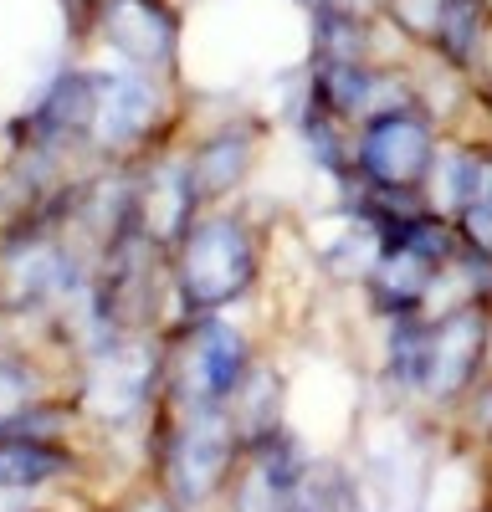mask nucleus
Returning a JSON list of instances; mask_svg holds the SVG:
<instances>
[{"mask_svg": "<svg viewBox=\"0 0 492 512\" xmlns=\"http://www.w3.org/2000/svg\"><path fill=\"white\" fill-rule=\"evenodd\" d=\"M436 159H441L436 123L421 103L364 118L354 134V154H349L354 175L369 190H426Z\"/></svg>", "mask_w": 492, "mask_h": 512, "instance_id": "1", "label": "nucleus"}, {"mask_svg": "<svg viewBox=\"0 0 492 512\" xmlns=\"http://www.w3.org/2000/svg\"><path fill=\"white\" fill-rule=\"evenodd\" d=\"M175 282L190 308H221L257 282V236L241 216H205L190 226Z\"/></svg>", "mask_w": 492, "mask_h": 512, "instance_id": "2", "label": "nucleus"}, {"mask_svg": "<svg viewBox=\"0 0 492 512\" xmlns=\"http://www.w3.org/2000/svg\"><path fill=\"white\" fill-rule=\"evenodd\" d=\"M492 354L487 303H457L431 318V359H426V400L457 405L477 390V369Z\"/></svg>", "mask_w": 492, "mask_h": 512, "instance_id": "3", "label": "nucleus"}, {"mask_svg": "<svg viewBox=\"0 0 492 512\" xmlns=\"http://www.w3.org/2000/svg\"><path fill=\"white\" fill-rule=\"evenodd\" d=\"M252 374V344L236 323H200L185 344V359H180V384H185V400L190 410L195 405H226L236 400L241 379Z\"/></svg>", "mask_w": 492, "mask_h": 512, "instance_id": "4", "label": "nucleus"}, {"mask_svg": "<svg viewBox=\"0 0 492 512\" xmlns=\"http://www.w3.org/2000/svg\"><path fill=\"white\" fill-rule=\"evenodd\" d=\"M436 277H441V267H431L421 251H410V246H400V241H385L380 262L369 267L364 287H369V297H375V313H385V318H410V313L426 308Z\"/></svg>", "mask_w": 492, "mask_h": 512, "instance_id": "5", "label": "nucleus"}, {"mask_svg": "<svg viewBox=\"0 0 492 512\" xmlns=\"http://www.w3.org/2000/svg\"><path fill=\"white\" fill-rule=\"evenodd\" d=\"M487 185H492V159L482 149H441V159L431 169V185H426V200L441 216L457 221Z\"/></svg>", "mask_w": 492, "mask_h": 512, "instance_id": "6", "label": "nucleus"}, {"mask_svg": "<svg viewBox=\"0 0 492 512\" xmlns=\"http://www.w3.org/2000/svg\"><path fill=\"white\" fill-rule=\"evenodd\" d=\"M108 36L123 52H134L144 62H159V57H170L175 21L159 0H108Z\"/></svg>", "mask_w": 492, "mask_h": 512, "instance_id": "7", "label": "nucleus"}, {"mask_svg": "<svg viewBox=\"0 0 492 512\" xmlns=\"http://www.w3.org/2000/svg\"><path fill=\"white\" fill-rule=\"evenodd\" d=\"M246 164H252V134H216L190 164V195L195 200L226 195L246 175Z\"/></svg>", "mask_w": 492, "mask_h": 512, "instance_id": "8", "label": "nucleus"}, {"mask_svg": "<svg viewBox=\"0 0 492 512\" xmlns=\"http://www.w3.org/2000/svg\"><path fill=\"white\" fill-rule=\"evenodd\" d=\"M436 47L446 52V62H477L482 52V36H487V11H482V0H441V11H436Z\"/></svg>", "mask_w": 492, "mask_h": 512, "instance_id": "9", "label": "nucleus"}, {"mask_svg": "<svg viewBox=\"0 0 492 512\" xmlns=\"http://www.w3.org/2000/svg\"><path fill=\"white\" fill-rule=\"evenodd\" d=\"M57 472H62V456L52 446H36V441L0 446V487H31V482H47Z\"/></svg>", "mask_w": 492, "mask_h": 512, "instance_id": "10", "label": "nucleus"}, {"mask_svg": "<svg viewBox=\"0 0 492 512\" xmlns=\"http://www.w3.org/2000/svg\"><path fill=\"white\" fill-rule=\"evenodd\" d=\"M457 226H462V236H467V246L477 251V256H487L492 262V185L462 210L457 216Z\"/></svg>", "mask_w": 492, "mask_h": 512, "instance_id": "11", "label": "nucleus"}, {"mask_svg": "<svg viewBox=\"0 0 492 512\" xmlns=\"http://www.w3.org/2000/svg\"><path fill=\"white\" fill-rule=\"evenodd\" d=\"M308 6L323 16V11H354V16H364V0H308Z\"/></svg>", "mask_w": 492, "mask_h": 512, "instance_id": "12", "label": "nucleus"}]
</instances>
